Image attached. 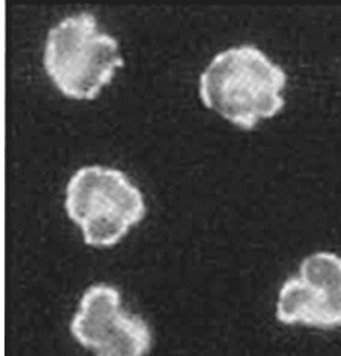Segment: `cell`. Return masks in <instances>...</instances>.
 I'll list each match as a JSON object with an SVG mask.
<instances>
[{
    "mask_svg": "<svg viewBox=\"0 0 341 356\" xmlns=\"http://www.w3.org/2000/svg\"><path fill=\"white\" fill-rule=\"evenodd\" d=\"M122 66L117 39L100 31L90 13L66 17L49 30L44 67L66 97L96 99Z\"/></svg>",
    "mask_w": 341,
    "mask_h": 356,
    "instance_id": "cell-2",
    "label": "cell"
},
{
    "mask_svg": "<svg viewBox=\"0 0 341 356\" xmlns=\"http://www.w3.org/2000/svg\"><path fill=\"white\" fill-rule=\"evenodd\" d=\"M276 318L285 325L341 327V257L322 250L303 259L299 276L278 291Z\"/></svg>",
    "mask_w": 341,
    "mask_h": 356,
    "instance_id": "cell-4",
    "label": "cell"
},
{
    "mask_svg": "<svg viewBox=\"0 0 341 356\" xmlns=\"http://www.w3.org/2000/svg\"><path fill=\"white\" fill-rule=\"evenodd\" d=\"M121 294L117 288L99 284L90 286L72 319L70 331L87 349H99L121 316Z\"/></svg>",
    "mask_w": 341,
    "mask_h": 356,
    "instance_id": "cell-5",
    "label": "cell"
},
{
    "mask_svg": "<svg viewBox=\"0 0 341 356\" xmlns=\"http://www.w3.org/2000/svg\"><path fill=\"white\" fill-rule=\"evenodd\" d=\"M288 75L255 45H240L216 54L199 81L204 106L243 130L273 118L285 106Z\"/></svg>",
    "mask_w": 341,
    "mask_h": 356,
    "instance_id": "cell-1",
    "label": "cell"
},
{
    "mask_svg": "<svg viewBox=\"0 0 341 356\" xmlns=\"http://www.w3.org/2000/svg\"><path fill=\"white\" fill-rule=\"evenodd\" d=\"M65 209L94 248L119 243L147 215L142 191L127 175L112 167L84 165L67 182Z\"/></svg>",
    "mask_w": 341,
    "mask_h": 356,
    "instance_id": "cell-3",
    "label": "cell"
},
{
    "mask_svg": "<svg viewBox=\"0 0 341 356\" xmlns=\"http://www.w3.org/2000/svg\"><path fill=\"white\" fill-rule=\"evenodd\" d=\"M151 340L148 323L122 312L117 325L97 349V356H143L151 348Z\"/></svg>",
    "mask_w": 341,
    "mask_h": 356,
    "instance_id": "cell-6",
    "label": "cell"
}]
</instances>
